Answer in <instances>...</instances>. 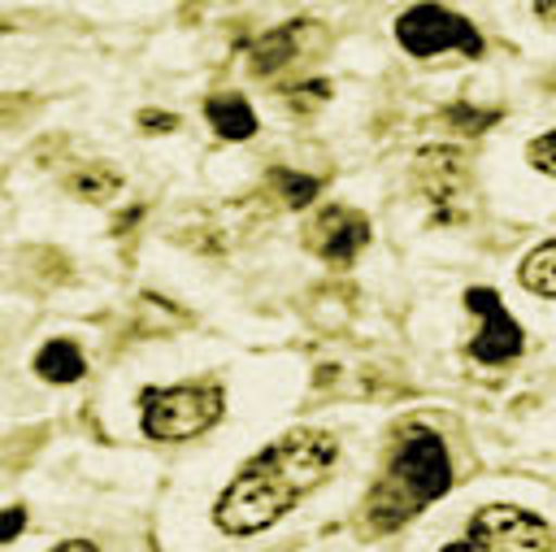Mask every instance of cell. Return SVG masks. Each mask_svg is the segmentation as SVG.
I'll return each mask as SVG.
<instances>
[{
	"mask_svg": "<svg viewBox=\"0 0 556 552\" xmlns=\"http://www.w3.org/2000/svg\"><path fill=\"white\" fill-rule=\"evenodd\" d=\"M526 161H530L539 174L556 178V126H552V130H543V135H534V139L526 143Z\"/></svg>",
	"mask_w": 556,
	"mask_h": 552,
	"instance_id": "5bb4252c",
	"label": "cell"
},
{
	"mask_svg": "<svg viewBox=\"0 0 556 552\" xmlns=\"http://www.w3.org/2000/svg\"><path fill=\"white\" fill-rule=\"evenodd\" d=\"M117 187H122V178H117L113 170H104L100 161L78 165V170H70V178H65V191H70V196H78V200H87V204L109 200Z\"/></svg>",
	"mask_w": 556,
	"mask_h": 552,
	"instance_id": "8fae6325",
	"label": "cell"
},
{
	"mask_svg": "<svg viewBox=\"0 0 556 552\" xmlns=\"http://www.w3.org/2000/svg\"><path fill=\"white\" fill-rule=\"evenodd\" d=\"M304 243L326 265H352L356 252L369 243V222H365V213H356L348 204H321L313 213V222L304 226Z\"/></svg>",
	"mask_w": 556,
	"mask_h": 552,
	"instance_id": "52a82bcc",
	"label": "cell"
},
{
	"mask_svg": "<svg viewBox=\"0 0 556 552\" xmlns=\"http://www.w3.org/2000/svg\"><path fill=\"white\" fill-rule=\"evenodd\" d=\"M291 39H295V26H278V30H269L256 48H252V70L256 74H269V70H282L287 61H291Z\"/></svg>",
	"mask_w": 556,
	"mask_h": 552,
	"instance_id": "4fadbf2b",
	"label": "cell"
},
{
	"mask_svg": "<svg viewBox=\"0 0 556 552\" xmlns=\"http://www.w3.org/2000/svg\"><path fill=\"white\" fill-rule=\"evenodd\" d=\"M269 187L278 191V200H282L287 209H304V204H313L317 191H321V183H317L313 174H295V170H269Z\"/></svg>",
	"mask_w": 556,
	"mask_h": 552,
	"instance_id": "7c38bea8",
	"label": "cell"
},
{
	"mask_svg": "<svg viewBox=\"0 0 556 552\" xmlns=\"http://www.w3.org/2000/svg\"><path fill=\"white\" fill-rule=\"evenodd\" d=\"M48 552H100L91 539H61L56 548H48Z\"/></svg>",
	"mask_w": 556,
	"mask_h": 552,
	"instance_id": "e0dca14e",
	"label": "cell"
},
{
	"mask_svg": "<svg viewBox=\"0 0 556 552\" xmlns=\"http://www.w3.org/2000/svg\"><path fill=\"white\" fill-rule=\"evenodd\" d=\"M395 39L408 57L426 61V57H439V52H460V57H482V35L478 26L456 13V9H443V4H413L395 17Z\"/></svg>",
	"mask_w": 556,
	"mask_h": 552,
	"instance_id": "5b68a950",
	"label": "cell"
},
{
	"mask_svg": "<svg viewBox=\"0 0 556 552\" xmlns=\"http://www.w3.org/2000/svg\"><path fill=\"white\" fill-rule=\"evenodd\" d=\"M534 13H539L543 22H556V4H534Z\"/></svg>",
	"mask_w": 556,
	"mask_h": 552,
	"instance_id": "ac0fdd59",
	"label": "cell"
},
{
	"mask_svg": "<svg viewBox=\"0 0 556 552\" xmlns=\"http://www.w3.org/2000/svg\"><path fill=\"white\" fill-rule=\"evenodd\" d=\"M517 278H521L526 291H534V296H543V300H556V235L543 239V243H534V248L521 256Z\"/></svg>",
	"mask_w": 556,
	"mask_h": 552,
	"instance_id": "30bf717a",
	"label": "cell"
},
{
	"mask_svg": "<svg viewBox=\"0 0 556 552\" xmlns=\"http://www.w3.org/2000/svg\"><path fill=\"white\" fill-rule=\"evenodd\" d=\"M30 369H35L43 382L70 387V382H78V378L87 374V356H83V348H78L74 339H48V343L35 352Z\"/></svg>",
	"mask_w": 556,
	"mask_h": 552,
	"instance_id": "9c48e42d",
	"label": "cell"
},
{
	"mask_svg": "<svg viewBox=\"0 0 556 552\" xmlns=\"http://www.w3.org/2000/svg\"><path fill=\"white\" fill-rule=\"evenodd\" d=\"M447 491H452V456L443 435L430 430L426 422H404L395 430L378 482L361 504V526L365 535H391Z\"/></svg>",
	"mask_w": 556,
	"mask_h": 552,
	"instance_id": "6da1fadb",
	"label": "cell"
},
{
	"mask_svg": "<svg viewBox=\"0 0 556 552\" xmlns=\"http://www.w3.org/2000/svg\"><path fill=\"white\" fill-rule=\"evenodd\" d=\"M204 117L230 143H243V139L256 135V109L239 91H213V96H204Z\"/></svg>",
	"mask_w": 556,
	"mask_h": 552,
	"instance_id": "ba28073f",
	"label": "cell"
},
{
	"mask_svg": "<svg viewBox=\"0 0 556 552\" xmlns=\"http://www.w3.org/2000/svg\"><path fill=\"white\" fill-rule=\"evenodd\" d=\"M439 552H556V530L526 504H482L465 522V535Z\"/></svg>",
	"mask_w": 556,
	"mask_h": 552,
	"instance_id": "277c9868",
	"label": "cell"
},
{
	"mask_svg": "<svg viewBox=\"0 0 556 552\" xmlns=\"http://www.w3.org/2000/svg\"><path fill=\"white\" fill-rule=\"evenodd\" d=\"M226 413V391L213 378H191L174 387H143L139 391V426L156 443H187L213 430Z\"/></svg>",
	"mask_w": 556,
	"mask_h": 552,
	"instance_id": "7a4b0ae2",
	"label": "cell"
},
{
	"mask_svg": "<svg viewBox=\"0 0 556 552\" xmlns=\"http://www.w3.org/2000/svg\"><path fill=\"white\" fill-rule=\"evenodd\" d=\"M339 461V443L330 430L317 426H295L282 439L265 443L252 461H243L252 474H261L265 482H274L291 504H300L317 482H326V474Z\"/></svg>",
	"mask_w": 556,
	"mask_h": 552,
	"instance_id": "3957f363",
	"label": "cell"
},
{
	"mask_svg": "<svg viewBox=\"0 0 556 552\" xmlns=\"http://www.w3.org/2000/svg\"><path fill=\"white\" fill-rule=\"evenodd\" d=\"M465 309L478 317V330L469 339V356L478 365H508L521 356L526 348V330L521 322L508 313V304L500 300L495 287H469L465 291Z\"/></svg>",
	"mask_w": 556,
	"mask_h": 552,
	"instance_id": "8992f818",
	"label": "cell"
},
{
	"mask_svg": "<svg viewBox=\"0 0 556 552\" xmlns=\"http://www.w3.org/2000/svg\"><path fill=\"white\" fill-rule=\"evenodd\" d=\"M139 126H148L152 135H165V130H178L182 122H178V113H152V109H143L139 113Z\"/></svg>",
	"mask_w": 556,
	"mask_h": 552,
	"instance_id": "9a60e30c",
	"label": "cell"
},
{
	"mask_svg": "<svg viewBox=\"0 0 556 552\" xmlns=\"http://www.w3.org/2000/svg\"><path fill=\"white\" fill-rule=\"evenodd\" d=\"M22 522H26V509H17V504H13V509L4 513V526H0V539H4V543H13V539H17V530H22Z\"/></svg>",
	"mask_w": 556,
	"mask_h": 552,
	"instance_id": "2e32d148",
	"label": "cell"
}]
</instances>
